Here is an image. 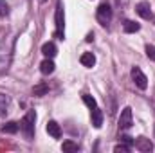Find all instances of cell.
<instances>
[{"mask_svg":"<svg viewBox=\"0 0 155 153\" xmlns=\"http://www.w3.org/2000/svg\"><path fill=\"white\" fill-rule=\"evenodd\" d=\"M15 43H16V34H11L0 41V74H7V70L11 67Z\"/></svg>","mask_w":155,"mask_h":153,"instance_id":"obj_1","label":"cell"},{"mask_svg":"<svg viewBox=\"0 0 155 153\" xmlns=\"http://www.w3.org/2000/svg\"><path fill=\"white\" fill-rule=\"evenodd\" d=\"M35 121H36L35 110H29L24 115V119L20 121V130H22V133L27 141H33V137H35Z\"/></svg>","mask_w":155,"mask_h":153,"instance_id":"obj_2","label":"cell"},{"mask_svg":"<svg viewBox=\"0 0 155 153\" xmlns=\"http://www.w3.org/2000/svg\"><path fill=\"white\" fill-rule=\"evenodd\" d=\"M63 27H65V16H63V5L61 2H58V7H56V33L54 36L58 40H63L65 34H63Z\"/></svg>","mask_w":155,"mask_h":153,"instance_id":"obj_3","label":"cell"},{"mask_svg":"<svg viewBox=\"0 0 155 153\" xmlns=\"http://www.w3.org/2000/svg\"><path fill=\"white\" fill-rule=\"evenodd\" d=\"M96 18H97V22H99L101 25H108L110 20H112V9H110V5H108V4H101V5L97 7Z\"/></svg>","mask_w":155,"mask_h":153,"instance_id":"obj_4","label":"cell"},{"mask_svg":"<svg viewBox=\"0 0 155 153\" xmlns=\"http://www.w3.org/2000/svg\"><path fill=\"white\" fill-rule=\"evenodd\" d=\"M132 79H134V83H135L141 90H146L148 79H146V76L143 74V70H141L139 67H134V69H132Z\"/></svg>","mask_w":155,"mask_h":153,"instance_id":"obj_5","label":"cell"},{"mask_svg":"<svg viewBox=\"0 0 155 153\" xmlns=\"http://www.w3.org/2000/svg\"><path fill=\"white\" fill-rule=\"evenodd\" d=\"M119 130H128L130 126H132V108L130 106H126V108H123V112L119 115Z\"/></svg>","mask_w":155,"mask_h":153,"instance_id":"obj_6","label":"cell"},{"mask_svg":"<svg viewBox=\"0 0 155 153\" xmlns=\"http://www.w3.org/2000/svg\"><path fill=\"white\" fill-rule=\"evenodd\" d=\"M135 11H137V15H139L141 18H144V20H152V18H153L150 2H139V4L135 5Z\"/></svg>","mask_w":155,"mask_h":153,"instance_id":"obj_7","label":"cell"},{"mask_svg":"<svg viewBox=\"0 0 155 153\" xmlns=\"http://www.w3.org/2000/svg\"><path fill=\"white\" fill-rule=\"evenodd\" d=\"M134 146H135V150H139V151H143V153H150L153 150L152 141L146 139V137H137V139L134 141Z\"/></svg>","mask_w":155,"mask_h":153,"instance_id":"obj_8","label":"cell"},{"mask_svg":"<svg viewBox=\"0 0 155 153\" xmlns=\"http://www.w3.org/2000/svg\"><path fill=\"white\" fill-rule=\"evenodd\" d=\"M45 130H47V133H49L52 139H60V137H61V128H60V124H58L56 121H49Z\"/></svg>","mask_w":155,"mask_h":153,"instance_id":"obj_9","label":"cell"},{"mask_svg":"<svg viewBox=\"0 0 155 153\" xmlns=\"http://www.w3.org/2000/svg\"><path fill=\"white\" fill-rule=\"evenodd\" d=\"M41 52H43L45 58H54V56L58 54V49H56V45H54L52 41H47V43L41 45Z\"/></svg>","mask_w":155,"mask_h":153,"instance_id":"obj_10","label":"cell"},{"mask_svg":"<svg viewBox=\"0 0 155 153\" xmlns=\"http://www.w3.org/2000/svg\"><path fill=\"white\" fill-rule=\"evenodd\" d=\"M79 61H81V65H83V67L92 69V67L96 65V56H94L92 52H83V54H81V58H79Z\"/></svg>","mask_w":155,"mask_h":153,"instance_id":"obj_11","label":"cell"},{"mask_svg":"<svg viewBox=\"0 0 155 153\" xmlns=\"http://www.w3.org/2000/svg\"><path fill=\"white\" fill-rule=\"evenodd\" d=\"M40 70H41V74H52L54 72V61H52V58L43 60L40 63Z\"/></svg>","mask_w":155,"mask_h":153,"instance_id":"obj_12","label":"cell"},{"mask_svg":"<svg viewBox=\"0 0 155 153\" xmlns=\"http://www.w3.org/2000/svg\"><path fill=\"white\" fill-rule=\"evenodd\" d=\"M101 124H103V112L96 106V108H92V126L101 128Z\"/></svg>","mask_w":155,"mask_h":153,"instance_id":"obj_13","label":"cell"},{"mask_svg":"<svg viewBox=\"0 0 155 153\" xmlns=\"http://www.w3.org/2000/svg\"><path fill=\"white\" fill-rule=\"evenodd\" d=\"M9 105H11V97H9L7 94H0V117L7 114Z\"/></svg>","mask_w":155,"mask_h":153,"instance_id":"obj_14","label":"cell"},{"mask_svg":"<svg viewBox=\"0 0 155 153\" xmlns=\"http://www.w3.org/2000/svg\"><path fill=\"white\" fill-rule=\"evenodd\" d=\"M123 29H124V33H137L141 29V25L137 22H134V20H126L124 25H123Z\"/></svg>","mask_w":155,"mask_h":153,"instance_id":"obj_15","label":"cell"},{"mask_svg":"<svg viewBox=\"0 0 155 153\" xmlns=\"http://www.w3.org/2000/svg\"><path fill=\"white\" fill-rule=\"evenodd\" d=\"M18 130H20V124L15 122V121H9L7 124L2 126V132H4V133H16Z\"/></svg>","mask_w":155,"mask_h":153,"instance_id":"obj_16","label":"cell"},{"mask_svg":"<svg viewBox=\"0 0 155 153\" xmlns=\"http://www.w3.org/2000/svg\"><path fill=\"white\" fill-rule=\"evenodd\" d=\"M49 92V86L45 85V83H38L35 88H33V96H36V97H41V96H45Z\"/></svg>","mask_w":155,"mask_h":153,"instance_id":"obj_17","label":"cell"},{"mask_svg":"<svg viewBox=\"0 0 155 153\" xmlns=\"http://www.w3.org/2000/svg\"><path fill=\"white\" fill-rule=\"evenodd\" d=\"M61 150L63 151H78V144L76 142H72V141H65L63 144H61Z\"/></svg>","mask_w":155,"mask_h":153,"instance_id":"obj_18","label":"cell"},{"mask_svg":"<svg viewBox=\"0 0 155 153\" xmlns=\"http://www.w3.org/2000/svg\"><path fill=\"white\" fill-rule=\"evenodd\" d=\"M83 103H85V105H87V106H88L90 110L97 106V105H96V99H94L92 96H88V94H85V96H83Z\"/></svg>","mask_w":155,"mask_h":153,"instance_id":"obj_19","label":"cell"},{"mask_svg":"<svg viewBox=\"0 0 155 153\" xmlns=\"http://www.w3.org/2000/svg\"><path fill=\"white\" fill-rule=\"evenodd\" d=\"M7 13H9V5H7V2H5V0H0V18L7 16Z\"/></svg>","mask_w":155,"mask_h":153,"instance_id":"obj_20","label":"cell"},{"mask_svg":"<svg viewBox=\"0 0 155 153\" xmlns=\"http://www.w3.org/2000/svg\"><path fill=\"white\" fill-rule=\"evenodd\" d=\"M130 150H132V146H128V144H124V142H123V144H117L116 148H114L116 153H128Z\"/></svg>","mask_w":155,"mask_h":153,"instance_id":"obj_21","label":"cell"},{"mask_svg":"<svg viewBox=\"0 0 155 153\" xmlns=\"http://www.w3.org/2000/svg\"><path fill=\"white\" fill-rule=\"evenodd\" d=\"M146 56L155 61V45H146Z\"/></svg>","mask_w":155,"mask_h":153,"instance_id":"obj_22","label":"cell"},{"mask_svg":"<svg viewBox=\"0 0 155 153\" xmlns=\"http://www.w3.org/2000/svg\"><path fill=\"white\" fill-rule=\"evenodd\" d=\"M121 141H123L124 144H128V146H132V148H134V139H132V137H128V135H123V137H121Z\"/></svg>","mask_w":155,"mask_h":153,"instance_id":"obj_23","label":"cell"},{"mask_svg":"<svg viewBox=\"0 0 155 153\" xmlns=\"http://www.w3.org/2000/svg\"><path fill=\"white\" fill-rule=\"evenodd\" d=\"M153 22H155V16H153Z\"/></svg>","mask_w":155,"mask_h":153,"instance_id":"obj_24","label":"cell"},{"mask_svg":"<svg viewBox=\"0 0 155 153\" xmlns=\"http://www.w3.org/2000/svg\"><path fill=\"white\" fill-rule=\"evenodd\" d=\"M153 135H155V132H153Z\"/></svg>","mask_w":155,"mask_h":153,"instance_id":"obj_25","label":"cell"}]
</instances>
